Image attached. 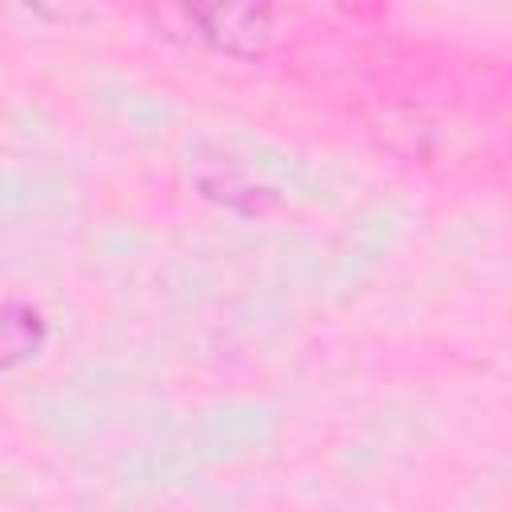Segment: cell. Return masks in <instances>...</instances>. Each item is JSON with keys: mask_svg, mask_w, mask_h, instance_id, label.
<instances>
[{"mask_svg": "<svg viewBox=\"0 0 512 512\" xmlns=\"http://www.w3.org/2000/svg\"><path fill=\"white\" fill-rule=\"evenodd\" d=\"M148 16L160 28V36H168V40L200 44V48H212V52H224V56H236V60H256L276 40L272 8H256V4L160 8V12H148Z\"/></svg>", "mask_w": 512, "mask_h": 512, "instance_id": "6da1fadb", "label": "cell"}, {"mask_svg": "<svg viewBox=\"0 0 512 512\" xmlns=\"http://www.w3.org/2000/svg\"><path fill=\"white\" fill-rule=\"evenodd\" d=\"M48 344V320L32 304H0V376L36 360Z\"/></svg>", "mask_w": 512, "mask_h": 512, "instance_id": "7a4b0ae2", "label": "cell"}]
</instances>
